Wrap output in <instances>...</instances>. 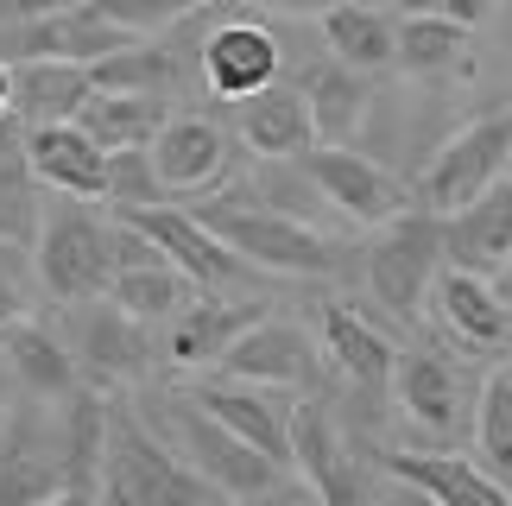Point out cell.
<instances>
[{"mask_svg": "<svg viewBox=\"0 0 512 506\" xmlns=\"http://www.w3.org/2000/svg\"><path fill=\"white\" fill-rule=\"evenodd\" d=\"M95 494H102V506H222V494L127 399H108V443Z\"/></svg>", "mask_w": 512, "mask_h": 506, "instance_id": "cell-1", "label": "cell"}, {"mask_svg": "<svg viewBox=\"0 0 512 506\" xmlns=\"http://www.w3.org/2000/svg\"><path fill=\"white\" fill-rule=\"evenodd\" d=\"M196 222L209 228L222 247H234L253 272H279V279H329L342 266V247L317 235L310 222L285 216V209H266L253 197H215L196 203Z\"/></svg>", "mask_w": 512, "mask_h": 506, "instance_id": "cell-2", "label": "cell"}, {"mask_svg": "<svg viewBox=\"0 0 512 506\" xmlns=\"http://www.w3.org/2000/svg\"><path fill=\"white\" fill-rule=\"evenodd\" d=\"M32 272L57 304H83L102 298L114 279V235L108 216H95L83 197H57L38 216V241H32Z\"/></svg>", "mask_w": 512, "mask_h": 506, "instance_id": "cell-3", "label": "cell"}, {"mask_svg": "<svg viewBox=\"0 0 512 506\" xmlns=\"http://www.w3.org/2000/svg\"><path fill=\"white\" fill-rule=\"evenodd\" d=\"M165 443L222 500H266V494H279V481H285L279 462L260 456L247 437H234L222 418H209L190 393H171L165 399Z\"/></svg>", "mask_w": 512, "mask_h": 506, "instance_id": "cell-4", "label": "cell"}, {"mask_svg": "<svg viewBox=\"0 0 512 506\" xmlns=\"http://www.w3.org/2000/svg\"><path fill=\"white\" fill-rule=\"evenodd\" d=\"M506 171H512V108H494V114H475L468 127H456L430 152V165L418 171L411 197H418V209H430V216H456L462 203H475Z\"/></svg>", "mask_w": 512, "mask_h": 506, "instance_id": "cell-5", "label": "cell"}, {"mask_svg": "<svg viewBox=\"0 0 512 506\" xmlns=\"http://www.w3.org/2000/svg\"><path fill=\"white\" fill-rule=\"evenodd\" d=\"M443 216L411 203L405 216H392L367 247V291L380 298L399 323H418L430 304V285L443 272Z\"/></svg>", "mask_w": 512, "mask_h": 506, "instance_id": "cell-6", "label": "cell"}, {"mask_svg": "<svg viewBox=\"0 0 512 506\" xmlns=\"http://www.w3.org/2000/svg\"><path fill=\"white\" fill-rule=\"evenodd\" d=\"M304 171H310V184L323 190L329 203L342 209L348 222H361V228H386L392 216H405L411 203V184H399L386 165H373L367 152H354V146H336V140H317L304 152Z\"/></svg>", "mask_w": 512, "mask_h": 506, "instance_id": "cell-7", "label": "cell"}, {"mask_svg": "<svg viewBox=\"0 0 512 506\" xmlns=\"http://www.w3.org/2000/svg\"><path fill=\"white\" fill-rule=\"evenodd\" d=\"M222 374H228V380L272 386V393H317V380H323V355H317V342H310L298 323L266 317V310H260V317H253L241 336L228 342Z\"/></svg>", "mask_w": 512, "mask_h": 506, "instance_id": "cell-8", "label": "cell"}, {"mask_svg": "<svg viewBox=\"0 0 512 506\" xmlns=\"http://www.w3.org/2000/svg\"><path fill=\"white\" fill-rule=\"evenodd\" d=\"M392 393H399L405 418L418 424L424 437H437L443 450L449 443L468 437V424H475V386L468 374L449 355L437 348H418V355H399V374H392Z\"/></svg>", "mask_w": 512, "mask_h": 506, "instance_id": "cell-9", "label": "cell"}, {"mask_svg": "<svg viewBox=\"0 0 512 506\" xmlns=\"http://www.w3.org/2000/svg\"><path fill=\"white\" fill-rule=\"evenodd\" d=\"M121 222H133L140 235L165 253V260L184 272V279H196L203 291H222V285H241L247 279V260L234 247H222L209 235L203 222H196V209H177V203H146V209H114Z\"/></svg>", "mask_w": 512, "mask_h": 506, "instance_id": "cell-10", "label": "cell"}, {"mask_svg": "<svg viewBox=\"0 0 512 506\" xmlns=\"http://www.w3.org/2000/svg\"><path fill=\"white\" fill-rule=\"evenodd\" d=\"M291 469L323 506H367V481L348 456V437L317 393H298L291 405Z\"/></svg>", "mask_w": 512, "mask_h": 506, "instance_id": "cell-11", "label": "cell"}, {"mask_svg": "<svg viewBox=\"0 0 512 506\" xmlns=\"http://www.w3.org/2000/svg\"><path fill=\"white\" fill-rule=\"evenodd\" d=\"M76 310V336H70V355H76V374H83L89 386H127V380H140L146 374V361H152V348H146V323H133L121 304L108 298H83V304H70Z\"/></svg>", "mask_w": 512, "mask_h": 506, "instance_id": "cell-12", "label": "cell"}, {"mask_svg": "<svg viewBox=\"0 0 512 506\" xmlns=\"http://www.w3.org/2000/svg\"><path fill=\"white\" fill-rule=\"evenodd\" d=\"M146 152H152V171H159L165 197H203L234 165V140L209 114H165V127L152 133Z\"/></svg>", "mask_w": 512, "mask_h": 506, "instance_id": "cell-13", "label": "cell"}, {"mask_svg": "<svg viewBox=\"0 0 512 506\" xmlns=\"http://www.w3.org/2000/svg\"><path fill=\"white\" fill-rule=\"evenodd\" d=\"M184 393L203 405L209 418H222L234 437H247L260 456H272L279 469H291V405H285V393L253 386V380H228V374L196 380V386H184Z\"/></svg>", "mask_w": 512, "mask_h": 506, "instance_id": "cell-14", "label": "cell"}, {"mask_svg": "<svg viewBox=\"0 0 512 506\" xmlns=\"http://www.w3.org/2000/svg\"><path fill=\"white\" fill-rule=\"evenodd\" d=\"M317 323H323V361L336 367L354 393H367V399L392 393V374H399V355H405V348L392 342L380 323L361 317L354 304H323Z\"/></svg>", "mask_w": 512, "mask_h": 506, "instance_id": "cell-15", "label": "cell"}, {"mask_svg": "<svg viewBox=\"0 0 512 506\" xmlns=\"http://www.w3.org/2000/svg\"><path fill=\"white\" fill-rule=\"evenodd\" d=\"M19 152H26L32 178L45 190H57V197H83V203L108 197V152L76 121H38Z\"/></svg>", "mask_w": 512, "mask_h": 506, "instance_id": "cell-16", "label": "cell"}, {"mask_svg": "<svg viewBox=\"0 0 512 506\" xmlns=\"http://www.w3.org/2000/svg\"><path fill=\"white\" fill-rule=\"evenodd\" d=\"M380 469L405 488H418L430 506H512V488L487 475L468 456H437V450H386Z\"/></svg>", "mask_w": 512, "mask_h": 506, "instance_id": "cell-17", "label": "cell"}, {"mask_svg": "<svg viewBox=\"0 0 512 506\" xmlns=\"http://www.w3.org/2000/svg\"><path fill=\"white\" fill-rule=\"evenodd\" d=\"M253 317H260V304H228V298H215V291H196V298L171 317V329H165V361L177 367V374L222 367L228 342L241 336Z\"/></svg>", "mask_w": 512, "mask_h": 506, "instance_id": "cell-18", "label": "cell"}, {"mask_svg": "<svg viewBox=\"0 0 512 506\" xmlns=\"http://www.w3.org/2000/svg\"><path fill=\"white\" fill-rule=\"evenodd\" d=\"M512 253V171L494 178L475 203L443 216V260L462 272H494Z\"/></svg>", "mask_w": 512, "mask_h": 506, "instance_id": "cell-19", "label": "cell"}, {"mask_svg": "<svg viewBox=\"0 0 512 506\" xmlns=\"http://www.w3.org/2000/svg\"><path fill=\"white\" fill-rule=\"evenodd\" d=\"M203 76L215 95L228 102H247L260 95L266 83H279V38L253 19H234V26H215L209 45H203Z\"/></svg>", "mask_w": 512, "mask_h": 506, "instance_id": "cell-20", "label": "cell"}, {"mask_svg": "<svg viewBox=\"0 0 512 506\" xmlns=\"http://www.w3.org/2000/svg\"><path fill=\"white\" fill-rule=\"evenodd\" d=\"M430 304L437 317L449 323V336L462 348H506L512 342V310L500 304V291L487 285V272H462V266H443L437 285H430Z\"/></svg>", "mask_w": 512, "mask_h": 506, "instance_id": "cell-21", "label": "cell"}, {"mask_svg": "<svg viewBox=\"0 0 512 506\" xmlns=\"http://www.w3.org/2000/svg\"><path fill=\"white\" fill-rule=\"evenodd\" d=\"M241 146L253 159H304L317 146V121H310L304 89L266 83L260 95H247L241 102Z\"/></svg>", "mask_w": 512, "mask_h": 506, "instance_id": "cell-22", "label": "cell"}, {"mask_svg": "<svg viewBox=\"0 0 512 506\" xmlns=\"http://www.w3.org/2000/svg\"><path fill=\"white\" fill-rule=\"evenodd\" d=\"M323 38H329V57L361 76H380V70H399V19L367 7V0H336L323 7Z\"/></svg>", "mask_w": 512, "mask_h": 506, "instance_id": "cell-23", "label": "cell"}, {"mask_svg": "<svg viewBox=\"0 0 512 506\" xmlns=\"http://www.w3.org/2000/svg\"><path fill=\"white\" fill-rule=\"evenodd\" d=\"M133 45V32H121L114 19L95 7H70V13H45L19 26V57H64V64H95V57Z\"/></svg>", "mask_w": 512, "mask_h": 506, "instance_id": "cell-24", "label": "cell"}, {"mask_svg": "<svg viewBox=\"0 0 512 506\" xmlns=\"http://www.w3.org/2000/svg\"><path fill=\"white\" fill-rule=\"evenodd\" d=\"M0 355H7L13 380L26 386L32 399H70L76 386H83V374H76V355L51 336L45 323H32V317H19V323L0 329Z\"/></svg>", "mask_w": 512, "mask_h": 506, "instance_id": "cell-25", "label": "cell"}, {"mask_svg": "<svg viewBox=\"0 0 512 506\" xmlns=\"http://www.w3.org/2000/svg\"><path fill=\"white\" fill-rule=\"evenodd\" d=\"M95 95L89 83V64H64V57H13V114L26 121H76Z\"/></svg>", "mask_w": 512, "mask_h": 506, "instance_id": "cell-26", "label": "cell"}, {"mask_svg": "<svg viewBox=\"0 0 512 506\" xmlns=\"http://www.w3.org/2000/svg\"><path fill=\"white\" fill-rule=\"evenodd\" d=\"M102 443H108V393L83 380L64 399V431H57V462H64V481H70V488L95 494V475H102Z\"/></svg>", "mask_w": 512, "mask_h": 506, "instance_id": "cell-27", "label": "cell"}, {"mask_svg": "<svg viewBox=\"0 0 512 506\" xmlns=\"http://www.w3.org/2000/svg\"><path fill=\"white\" fill-rule=\"evenodd\" d=\"M76 127H83L102 152L152 146V133L165 127V102H159V95H114V89H95L89 102L76 108Z\"/></svg>", "mask_w": 512, "mask_h": 506, "instance_id": "cell-28", "label": "cell"}, {"mask_svg": "<svg viewBox=\"0 0 512 506\" xmlns=\"http://www.w3.org/2000/svg\"><path fill=\"white\" fill-rule=\"evenodd\" d=\"M108 298L127 310L133 323H171L177 310L196 298V279H184L171 260H146V266H114Z\"/></svg>", "mask_w": 512, "mask_h": 506, "instance_id": "cell-29", "label": "cell"}, {"mask_svg": "<svg viewBox=\"0 0 512 506\" xmlns=\"http://www.w3.org/2000/svg\"><path fill=\"white\" fill-rule=\"evenodd\" d=\"M304 102H310V121H317V140L348 146L354 127L367 121V76L329 57V64H317L304 76Z\"/></svg>", "mask_w": 512, "mask_h": 506, "instance_id": "cell-30", "label": "cell"}, {"mask_svg": "<svg viewBox=\"0 0 512 506\" xmlns=\"http://www.w3.org/2000/svg\"><path fill=\"white\" fill-rule=\"evenodd\" d=\"M468 64V26L449 13H411L399 19V70L411 76H443Z\"/></svg>", "mask_w": 512, "mask_h": 506, "instance_id": "cell-31", "label": "cell"}, {"mask_svg": "<svg viewBox=\"0 0 512 506\" xmlns=\"http://www.w3.org/2000/svg\"><path fill=\"white\" fill-rule=\"evenodd\" d=\"M89 83L95 89H114V95H165L177 83V57L165 45H146V38H133V45L108 51L89 64Z\"/></svg>", "mask_w": 512, "mask_h": 506, "instance_id": "cell-32", "label": "cell"}, {"mask_svg": "<svg viewBox=\"0 0 512 506\" xmlns=\"http://www.w3.org/2000/svg\"><path fill=\"white\" fill-rule=\"evenodd\" d=\"M57 488H70L57 450H32L19 431L0 437V506H38V500H51Z\"/></svg>", "mask_w": 512, "mask_h": 506, "instance_id": "cell-33", "label": "cell"}, {"mask_svg": "<svg viewBox=\"0 0 512 506\" xmlns=\"http://www.w3.org/2000/svg\"><path fill=\"white\" fill-rule=\"evenodd\" d=\"M475 443L487 456V475L512 488V367H494L475 386Z\"/></svg>", "mask_w": 512, "mask_h": 506, "instance_id": "cell-34", "label": "cell"}, {"mask_svg": "<svg viewBox=\"0 0 512 506\" xmlns=\"http://www.w3.org/2000/svg\"><path fill=\"white\" fill-rule=\"evenodd\" d=\"M38 216H45V203H38V178H32L26 152H0V241L32 247Z\"/></svg>", "mask_w": 512, "mask_h": 506, "instance_id": "cell-35", "label": "cell"}, {"mask_svg": "<svg viewBox=\"0 0 512 506\" xmlns=\"http://www.w3.org/2000/svg\"><path fill=\"white\" fill-rule=\"evenodd\" d=\"M102 19H114L121 32L133 38H152V32H171V26H184L190 13H203L215 7V0H89Z\"/></svg>", "mask_w": 512, "mask_h": 506, "instance_id": "cell-36", "label": "cell"}, {"mask_svg": "<svg viewBox=\"0 0 512 506\" xmlns=\"http://www.w3.org/2000/svg\"><path fill=\"white\" fill-rule=\"evenodd\" d=\"M114 209H146V203H165V184L152 171V152L146 146H121L108 152V197Z\"/></svg>", "mask_w": 512, "mask_h": 506, "instance_id": "cell-37", "label": "cell"}, {"mask_svg": "<svg viewBox=\"0 0 512 506\" xmlns=\"http://www.w3.org/2000/svg\"><path fill=\"white\" fill-rule=\"evenodd\" d=\"M32 317V247L0 241V329Z\"/></svg>", "mask_w": 512, "mask_h": 506, "instance_id": "cell-38", "label": "cell"}, {"mask_svg": "<svg viewBox=\"0 0 512 506\" xmlns=\"http://www.w3.org/2000/svg\"><path fill=\"white\" fill-rule=\"evenodd\" d=\"M70 7H89V0H0V26H26V19L70 13Z\"/></svg>", "mask_w": 512, "mask_h": 506, "instance_id": "cell-39", "label": "cell"}, {"mask_svg": "<svg viewBox=\"0 0 512 506\" xmlns=\"http://www.w3.org/2000/svg\"><path fill=\"white\" fill-rule=\"evenodd\" d=\"M437 13H449L456 26H468V32H475V26H487V19L500 13V0H443Z\"/></svg>", "mask_w": 512, "mask_h": 506, "instance_id": "cell-40", "label": "cell"}, {"mask_svg": "<svg viewBox=\"0 0 512 506\" xmlns=\"http://www.w3.org/2000/svg\"><path fill=\"white\" fill-rule=\"evenodd\" d=\"M367 7H380V13H392V19H411V13H437L443 0H367Z\"/></svg>", "mask_w": 512, "mask_h": 506, "instance_id": "cell-41", "label": "cell"}, {"mask_svg": "<svg viewBox=\"0 0 512 506\" xmlns=\"http://www.w3.org/2000/svg\"><path fill=\"white\" fill-rule=\"evenodd\" d=\"M247 7H266V13H323L336 0H247Z\"/></svg>", "mask_w": 512, "mask_h": 506, "instance_id": "cell-42", "label": "cell"}, {"mask_svg": "<svg viewBox=\"0 0 512 506\" xmlns=\"http://www.w3.org/2000/svg\"><path fill=\"white\" fill-rule=\"evenodd\" d=\"M487 285H494V291H500V304L512 310V253H506V260H500L494 272H487Z\"/></svg>", "mask_w": 512, "mask_h": 506, "instance_id": "cell-43", "label": "cell"}, {"mask_svg": "<svg viewBox=\"0 0 512 506\" xmlns=\"http://www.w3.org/2000/svg\"><path fill=\"white\" fill-rule=\"evenodd\" d=\"M38 506H102V494H83V488H57L51 500H38Z\"/></svg>", "mask_w": 512, "mask_h": 506, "instance_id": "cell-44", "label": "cell"}, {"mask_svg": "<svg viewBox=\"0 0 512 506\" xmlns=\"http://www.w3.org/2000/svg\"><path fill=\"white\" fill-rule=\"evenodd\" d=\"M7 114H13V64L0 57V121H7Z\"/></svg>", "mask_w": 512, "mask_h": 506, "instance_id": "cell-45", "label": "cell"}, {"mask_svg": "<svg viewBox=\"0 0 512 506\" xmlns=\"http://www.w3.org/2000/svg\"><path fill=\"white\" fill-rule=\"evenodd\" d=\"M500 13H506V19H512V0H500Z\"/></svg>", "mask_w": 512, "mask_h": 506, "instance_id": "cell-46", "label": "cell"}]
</instances>
